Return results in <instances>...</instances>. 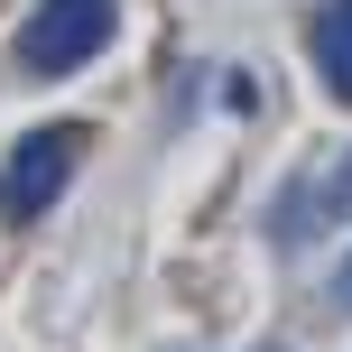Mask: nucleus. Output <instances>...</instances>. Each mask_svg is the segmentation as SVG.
Listing matches in <instances>:
<instances>
[{
	"label": "nucleus",
	"instance_id": "nucleus-5",
	"mask_svg": "<svg viewBox=\"0 0 352 352\" xmlns=\"http://www.w3.org/2000/svg\"><path fill=\"white\" fill-rule=\"evenodd\" d=\"M334 306H343V316H352V260L334 269Z\"/></svg>",
	"mask_w": 352,
	"mask_h": 352
},
{
	"label": "nucleus",
	"instance_id": "nucleus-1",
	"mask_svg": "<svg viewBox=\"0 0 352 352\" xmlns=\"http://www.w3.org/2000/svg\"><path fill=\"white\" fill-rule=\"evenodd\" d=\"M111 28H121V0H37V10L19 19V65L56 84V74L93 65V56L111 47Z\"/></svg>",
	"mask_w": 352,
	"mask_h": 352
},
{
	"label": "nucleus",
	"instance_id": "nucleus-4",
	"mask_svg": "<svg viewBox=\"0 0 352 352\" xmlns=\"http://www.w3.org/2000/svg\"><path fill=\"white\" fill-rule=\"evenodd\" d=\"M316 74L334 102H352V0H324L316 10Z\"/></svg>",
	"mask_w": 352,
	"mask_h": 352
},
{
	"label": "nucleus",
	"instance_id": "nucleus-2",
	"mask_svg": "<svg viewBox=\"0 0 352 352\" xmlns=\"http://www.w3.org/2000/svg\"><path fill=\"white\" fill-rule=\"evenodd\" d=\"M74 158H84V130H74V121H37V130H19V148L0 158V213H10V223L56 213V204H65Z\"/></svg>",
	"mask_w": 352,
	"mask_h": 352
},
{
	"label": "nucleus",
	"instance_id": "nucleus-3",
	"mask_svg": "<svg viewBox=\"0 0 352 352\" xmlns=\"http://www.w3.org/2000/svg\"><path fill=\"white\" fill-rule=\"evenodd\" d=\"M343 213H352V158H343L334 176H316V186H306V176H297V186H287V213H278V223H269V232H278V250H297L306 232L343 223Z\"/></svg>",
	"mask_w": 352,
	"mask_h": 352
}]
</instances>
